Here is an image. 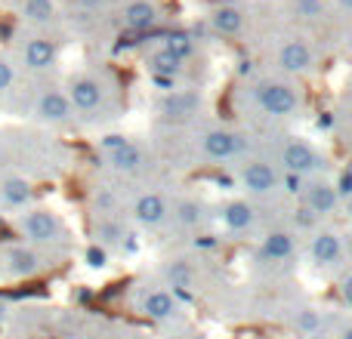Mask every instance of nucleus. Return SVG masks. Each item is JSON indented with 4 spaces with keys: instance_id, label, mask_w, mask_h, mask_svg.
Here are the masks:
<instances>
[{
    "instance_id": "f257e3e1",
    "label": "nucleus",
    "mask_w": 352,
    "mask_h": 339,
    "mask_svg": "<svg viewBox=\"0 0 352 339\" xmlns=\"http://www.w3.org/2000/svg\"><path fill=\"white\" fill-rule=\"evenodd\" d=\"M19 231H22L25 241L31 244H56L65 231H62V222L56 219V213L50 210H28L19 219Z\"/></svg>"
},
{
    "instance_id": "f03ea898",
    "label": "nucleus",
    "mask_w": 352,
    "mask_h": 339,
    "mask_svg": "<svg viewBox=\"0 0 352 339\" xmlns=\"http://www.w3.org/2000/svg\"><path fill=\"white\" fill-rule=\"evenodd\" d=\"M256 102H260L263 111L275 117H285V115H294L297 111V93L285 84H263L256 90Z\"/></svg>"
},
{
    "instance_id": "7ed1b4c3",
    "label": "nucleus",
    "mask_w": 352,
    "mask_h": 339,
    "mask_svg": "<svg viewBox=\"0 0 352 339\" xmlns=\"http://www.w3.org/2000/svg\"><path fill=\"white\" fill-rule=\"evenodd\" d=\"M68 102H72V111H80V115H90L102 105V86H99L96 78H74L72 86H68Z\"/></svg>"
},
{
    "instance_id": "20e7f679",
    "label": "nucleus",
    "mask_w": 352,
    "mask_h": 339,
    "mask_svg": "<svg viewBox=\"0 0 352 339\" xmlns=\"http://www.w3.org/2000/svg\"><path fill=\"white\" fill-rule=\"evenodd\" d=\"M3 268L10 278H34L41 272V256L34 247H25V244H12L3 253Z\"/></svg>"
},
{
    "instance_id": "39448f33",
    "label": "nucleus",
    "mask_w": 352,
    "mask_h": 339,
    "mask_svg": "<svg viewBox=\"0 0 352 339\" xmlns=\"http://www.w3.org/2000/svg\"><path fill=\"white\" fill-rule=\"evenodd\" d=\"M34 115L47 124H65L72 117V102L62 90H43L34 102Z\"/></svg>"
},
{
    "instance_id": "423d86ee",
    "label": "nucleus",
    "mask_w": 352,
    "mask_h": 339,
    "mask_svg": "<svg viewBox=\"0 0 352 339\" xmlns=\"http://www.w3.org/2000/svg\"><path fill=\"white\" fill-rule=\"evenodd\" d=\"M56 62V43L50 37H31L22 47V65L28 71H47Z\"/></svg>"
},
{
    "instance_id": "0eeeda50",
    "label": "nucleus",
    "mask_w": 352,
    "mask_h": 339,
    "mask_svg": "<svg viewBox=\"0 0 352 339\" xmlns=\"http://www.w3.org/2000/svg\"><path fill=\"white\" fill-rule=\"evenodd\" d=\"M31 198H34V188H31V182L22 179V176H6V179L0 182V204L10 207V210L28 207Z\"/></svg>"
},
{
    "instance_id": "6e6552de",
    "label": "nucleus",
    "mask_w": 352,
    "mask_h": 339,
    "mask_svg": "<svg viewBox=\"0 0 352 339\" xmlns=\"http://www.w3.org/2000/svg\"><path fill=\"white\" fill-rule=\"evenodd\" d=\"M281 164H285L287 173L303 176L318 167V154H316V148H309L306 142H291V145L281 152Z\"/></svg>"
},
{
    "instance_id": "1a4fd4ad",
    "label": "nucleus",
    "mask_w": 352,
    "mask_h": 339,
    "mask_svg": "<svg viewBox=\"0 0 352 339\" xmlns=\"http://www.w3.org/2000/svg\"><path fill=\"white\" fill-rule=\"evenodd\" d=\"M244 148L241 136L238 133H229V130H213V133L204 136V152L217 161H226V158H235L238 152Z\"/></svg>"
},
{
    "instance_id": "9d476101",
    "label": "nucleus",
    "mask_w": 352,
    "mask_h": 339,
    "mask_svg": "<svg viewBox=\"0 0 352 339\" xmlns=\"http://www.w3.org/2000/svg\"><path fill=\"white\" fill-rule=\"evenodd\" d=\"M278 62H281V68H285V71H294V74L309 71V68H312V49L306 47L303 40H291V43H285V47H281Z\"/></svg>"
},
{
    "instance_id": "9b49d317",
    "label": "nucleus",
    "mask_w": 352,
    "mask_h": 339,
    "mask_svg": "<svg viewBox=\"0 0 352 339\" xmlns=\"http://www.w3.org/2000/svg\"><path fill=\"white\" fill-rule=\"evenodd\" d=\"M244 188L254 194H269L275 188V170L269 164H250L244 170Z\"/></svg>"
},
{
    "instance_id": "f8f14e48",
    "label": "nucleus",
    "mask_w": 352,
    "mask_h": 339,
    "mask_svg": "<svg viewBox=\"0 0 352 339\" xmlns=\"http://www.w3.org/2000/svg\"><path fill=\"white\" fill-rule=\"evenodd\" d=\"M312 259L318 266H334L340 259V237L331 235V231H322V235L312 241Z\"/></svg>"
},
{
    "instance_id": "ddd939ff",
    "label": "nucleus",
    "mask_w": 352,
    "mask_h": 339,
    "mask_svg": "<svg viewBox=\"0 0 352 339\" xmlns=\"http://www.w3.org/2000/svg\"><path fill=\"white\" fill-rule=\"evenodd\" d=\"M136 219H140L142 225H161L164 222V216H167V207H164V200L158 198V194H146V198H140L136 200Z\"/></svg>"
},
{
    "instance_id": "4468645a",
    "label": "nucleus",
    "mask_w": 352,
    "mask_h": 339,
    "mask_svg": "<svg viewBox=\"0 0 352 339\" xmlns=\"http://www.w3.org/2000/svg\"><path fill=\"white\" fill-rule=\"evenodd\" d=\"M260 256L263 259H287V256H294V237L287 235V231H272V235L263 241Z\"/></svg>"
},
{
    "instance_id": "2eb2a0df",
    "label": "nucleus",
    "mask_w": 352,
    "mask_h": 339,
    "mask_svg": "<svg viewBox=\"0 0 352 339\" xmlns=\"http://www.w3.org/2000/svg\"><path fill=\"white\" fill-rule=\"evenodd\" d=\"M146 315L148 318H155V321H164V318H170L173 312H176V303H173V293H167V290H155V293H148L146 296Z\"/></svg>"
},
{
    "instance_id": "dca6fc26",
    "label": "nucleus",
    "mask_w": 352,
    "mask_h": 339,
    "mask_svg": "<svg viewBox=\"0 0 352 339\" xmlns=\"http://www.w3.org/2000/svg\"><path fill=\"white\" fill-rule=\"evenodd\" d=\"M306 200H309V210L312 213H331L337 207V188L334 185H312L306 191Z\"/></svg>"
},
{
    "instance_id": "f3484780",
    "label": "nucleus",
    "mask_w": 352,
    "mask_h": 339,
    "mask_svg": "<svg viewBox=\"0 0 352 339\" xmlns=\"http://www.w3.org/2000/svg\"><path fill=\"white\" fill-rule=\"evenodd\" d=\"M124 16H127V25L133 31H148L158 22V10H155L152 3H130Z\"/></svg>"
},
{
    "instance_id": "a211bd4d",
    "label": "nucleus",
    "mask_w": 352,
    "mask_h": 339,
    "mask_svg": "<svg viewBox=\"0 0 352 339\" xmlns=\"http://www.w3.org/2000/svg\"><path fill=\"white\" fill-rule=\"evenodd\" d=\"M53 16V0H25L22 3V19H28L31 25H47Z\"/></svg>"
},
{
    "instance_id": "6ab92c4d",
    "label": "nucleus",
    "mask_w": 352,
    "mask_h": 339,
    "mask_svg": "<svg viewBox=\"0 0 352 339\" xmlns=\"http://www.w3.org/2000/svg\"><path fill=\"white\" fill-rule=\"evenodd\" d=\"M223 219H226V225H229V229L244 231L250 222H254V210H250V204H244V200H235V204L226 207Z\"/></svg>"
},
{
    "instance_id": "aec40b11",
    "label": "nucleus",
    "mask_w": 352,
    "mask_h": 339,
    "mask_svg": "<svg viewBox=\"0 0 352 339\" xmlns=\"http://www.w3.org/2000/svg\"><path fill=\"white\" fill-rule=\"evenodd\" d=\"M213 28L223 31V34H238L241 31V12L235 10V6H223V10H217L210 16Z\"/></svg>"
},
{
    "instance_id": "412c9836",
    "label": "nucleus",
    "mask_w": 352,
    "mask_h": 339,
    "mask_svg": "<svg viewBox=\"0 0 352 339\" xmlns=\"http://www.w3.org/2000/svg\"><path fill=\"white\" fill-rule=\"evenodd\" d=\"M192 37L186 34V31H170L167 34V40H164V53L167 56H173L176 62H182V59H188L192 56Z\"/></svg>"
},
{
    "instance_id": "4be33fe9",
    "label": "nucleus",
    "mask_w": 352,
    "mask_h": 339,
    "mask_svg": "<svg viewBox=\"0 0 352 339\" xmlns=\"http://www.w3.org/2000/svg\"><path fill=\"white\" fill-rule=\"evenodd\" d=\"M140 164H142V152H140V148H133L130 142L121 148V152L111 154V167L121 170V173H133Z\"/></svg>"
},
{
    "instance_id": "5701e85b",
    "label": "nucleus",
    "mask_w": 352,
    "mask_h": 339,
    "mask_svg": "<svg viewBox=\"0 0 352 339\" xmlns=\"http://www.w3.org/2000/svg\"><path fill=\"white\" fill-rule=\"evenodd\" d=\"M195 105H198V96H195V93H179V96L167 99L164 111H167V115H188Z\"/></svg>"
},
{
    "instance_id": "b1692460",
    "label": "nucleus",
    "mask_w": 352,
    "mask_h": 339,
    "mask_svg": "<svg viewBox=\"0 0 352 339\" xmlns=\"http://www.w3.org/2000/svg\"><path fill=\"white\" fill-rule=\"evenodd\" d=\"M152 68H155V74H161V78H173V74L179 71V62L167 53H158V56H152Z\"/></svg>"
},
{
    "instance_id": "393cba45",
    "label": "nucleus",
    "mask_w": 352,
    "mask_h": 339,
    "mask_svg": "<svg viewBox=\"0 0 352 339\" xmlns=\"http://www.w3.org/2000/svg\"><path fill=\"white\" fill-rule=\"evenodd\" d=\"M12 84H16V68H12L10 59L0 56V96H6L12 90Z\"/></svg>"
},
{
    "instance_id": "a878e982",
    "label": "nucleus",
    "mask_w": 352,
    "mask_h": 339,
    "mask_svg": "<svg viewBox=\"0 0 352 339\" xmlns=\"http://www.w3.org/2000/svg\"><path fill=\"white\" fill-rule=\"evenodd\" d=\"M201 219V207L198 204H179V222L182 225H195Z\"/></svg>"
},
{
    "instance_id": "bb28decb",
    "label": "nucleus",
    "mask_w": 352,
    "mask_h": 339,
    "mask_svg": "<svg viewBox=\"0 0 352 339\" xmlns=\"http://www.w3.org/2000/svg\"><path fill=\"white\" fill-rule=\"evenodd\" d=\"M170 278H173V287H188L192 272L186 268V262H173V266H170Z\"/></svg>"
},
{
    "instance_id": "cd10ccee",
    "label": "nucleus",
    "mask_w": 352,
    "mask_h": 339,
    "mask_svg": "<svg viewBox=\"0 0 352 339\" xmlns=\"http://www.w3.org/2000/svg\"><path fill=\"white\" fill-rule=\"evenodd\" d=\"M124 145H127V139H124V136H118V133H111V136H105V139H102V152H109V154L121 152Z\"/></svg>"
},
{
    "instance_id": "c85d7f7f",
    "label": "nucleus",
    "mask_w": 352,
    "mask_h": 339,
    "mask_svg": "<svg viewBox=\"0 0 352 339\" xmlns=\"http://www.w3.org/2000/svg\"><path fill=\"white\" fill-rule=\"evenodd\" d=\"M334 188H337V198H352V173H343Z\"/></svg>"
},
{
    "instance_id": "c756f323",
    "label": "nucleus",
    "mask_w": 352,
    "mask_h": 339,
    "mask_svg": "<svg viewBox=\"0 0 352 339\" xmlns=\"http://www.w3.org/2000/svg\"><path fill=\"white\" fill-rule=\"evenodd\" d=\"M285 188H287L291 194H300V191H303V176L287 173V176H285Z\"/></svg>"
},
{
    "instance_id": "7c9ffc66",
    "label": "nucleus",
    "mask_w": 352,
    "mask_h": 339,
    "mask_svg": "<svg viewBox=\"0 0 352 339\" xmlns=\"http://www.w3.org/2000/svg\"><path fill=\"white\" fill-rule=\"evenodd\" d=\"M300 330H318V315L316 312H303V315H300Z\"/></svg>"
},
{
    "instance_id": "2f4dec72",
    "label": "nucleus",
    "mask_w": 352,
    "mask_h": 339,
    "mask_svg": "<svg viewBox=\"0 0 352 339\" xmlns=\"http://www.w3.org/2000/svg\"><path fill=\"white\" fill-rule=\"evenodd\" d=\"M87 262H90L93 268H102L105 266V253L99 247H90V250H87Z\"/></svg>"
},
{
    "instance_id": "473e14b6",
    "label": "nucleus",
    "mask_w": 352,
    "mask_h": 339,
    "mask_svg": "<svg viewBox=\"0 0 352 339\" xmlns=\"http://www.w3.org/2000/svg\"><path fill=\"white\" fill-rule=\"evenodd\" d=\"M312 222H316V213H312L309 207H303V210H297V225H303V229H309Z\"/></svg>"
},
{
    "instance_id": "72a5a7b5",
    "label": "nucleus",
    "mask_w": 352,
    "mask_h": 339,
    "mask_svg": "<svg viewBox=\"0 0 352 339\" xmlns=\"http://www.w3.org/2000/svg\"><path fill=\"white\" fill-rule=\"evenodd\" d=\"M99 235H102V241H118V237H121V229H118V225H102Z\"/></svg>"
},
{
    "instance_id": "f704fd0d",
    "label": "nucleus",
    "mask_w": 352,
    "mask_h": 339,
    "mask_svg": "<svg viewBox=\"0 0 352 339\" xmlns=\"http://www.w3.org/2000/svg\"><path fill=\"white\" fill-rule=\"evenodd\" d=\"M155 86H161V90H170L173 78H161V74H155Z\"/></svg>"
},
{
    "instance_id": "c9c22d12",
    "label": "nucleus",
    "mask_w": 352,
    "mask_h": 339,
    "mask_svg": "<svg viewBox=\"0 0 352 339\" xmlns=\"http://www.w3.org/2000/svg\"><path fill=\"white\" fill-rule=\"evenodd\" d=\"M300 6H303V12H318L322 6H318V0H300Z\"/></svg>"
},
{
    "instance_id": "e433bc0d",
    "label": "nucleus",
    "mask_w": 352,
    "mask_h": 339,
    "mask_svg": "<svg viewBox=\"0 0 352 339\" xmlns=\"http://www.w3.org/2000/svg\"><path fill=\"white\" fill-rule=\"evenodd\" d=\"M343 296H346V303L352 305V278H346V284H343Z\"/></svg>"
},
{
    "instance_id": "4c0bfd02",
    "label": "nucleus",
    "mask_w": 352,
    "mask_h": 339,
    "mask_svg": "<svg viewBox=\"0 0 352 339\" xmlns=\"http://www.w3.org/2000/svg\"><path fill=\"white\" fill-rule=\"evenodd\" d=\"M3 318H6V305L0 303V321H3Z\"/></svg>"
},
{
    "instance_id": "58836bf2",
    "label": "nucleus",
    "mask_w": 352,
    "mask_h": 339,
    "mask_svg": "<svg viewBox=\"0 0 352 339\" xmlns=\"http://www.w3.org/2000/svg\"><path fill=\"white\" fill-rule=\"evenodd\" d=\"M340 3H343V6H346V10H352V0H340Z\"/></svg>"
},
{
    "instance_id": "ea45409f",
    "label": "nucleus",
    "mask_w": 352,
    "mask_h": 339,
    "mask_svg": "<svg viewBox=\"0 0 352 339\" xmlns=\"http://www.w3.org/2000/svg\"><path fill=\"white\" fill-rule=\"evenodd\" d=\"M343 339H352V327H349V330H346V336H343Z\"/></svg>"
},
{
    "instance_id": "a19ab883",
    "label": "nucleus",
    "mask_w": 352,
    "mask_h": 339,
    "mask_svg": "<svg viewBox=\"0 0 352 339\" xmlns=\"http://www.w3.org/2000/svg\"><path fill=\"white\" fill-rule=\"evenodd\" d=\"M170 339H186V336H170Z\"/></svg>"
},
{
    "instance_id": "79ce46f5",
    "label": "nucleus",
    "mask_w": 352,
    "mask_h": 339,
    "mask_svg": "<svg viewBox=\"0 0 352 339\" xmlns=\"http://www.w3.org/2000/svg\"><path fill=\"white\" fill-rule=\"evenodd\" d=\"M349 256H352V247H349Z\"/></svg>"
}]
</instances>
